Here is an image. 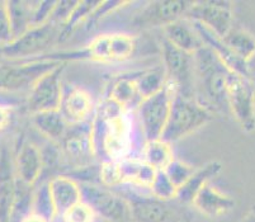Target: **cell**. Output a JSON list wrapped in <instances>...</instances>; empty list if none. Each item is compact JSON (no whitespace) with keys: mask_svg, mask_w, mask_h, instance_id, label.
Returning <instances> with one entry per match:
<instances>
[{"mask_svg":"<svg viewBox=\"0 0 255 222\" xmlns=\"http://www.w3.org/2000/svg\"><path fill=\"white\" fill-rule=\"evenodd\" d=\"M96 158L102 161H120L137 156L145 142L135 112H127L112 99L104 97L90 121Z\"/></svg>","mask_w":255,"mask_h":222,"instance_id":"obj_1","label":"cell"},{"mask_svg":"<svg viewBox=\"0 0 255 222\" xmlns=\"http://www.w3.org/2000/svg\"><path fill=\"white\" fill-rule=\"evenodd\" d=\"M194 57V99L211 113L229 112L227 79L231 71L208 47L203 46Z\"/></svg>","mask_w":255,"mask_h":222,"instance_id":"obj_2","label":"cell"},{"mask_svg":"<svg viewBox=\"0 0 255 222\" xmlns=\"http://www.w3.org/2000/svg\"><path fill=\"white\" fill-rule=\"evenodd\" d=\"M137 51V37L128 32H107L94 37L89 43L76 50L55 51L52 54L36 60L66 62L74 60L121 64L133 57Z\"/></svg>","mask_w":255,"mask_h":222,"instance_id":"obj_3","label":"cell"},{"mask_svg":"<svg viewBox=\"0 0 255 222\" xmlns=\"http://www.w3.org/2000/svg\"><path fill=\"white\" fill-rule=\"evenodd\" d=\"M62 41L61 25L48 22L31 27L22 36L1 47V52L4 61H28L55 52V47Z\"/></svg>","mask_w":255,"mask_h":222,"instance_id":"obj_4","label":"cell"},{"mask_svg":"<svg viewBox=\"0 0 255 222\" xmlns=\"http://www.w3.org/2000/svg\"><path fill=\"white\" fill-rule=\"evenodd\" d=\"M213 114L194 98L174 93L171 102L170 114L166 122L161 140L171 143L187 137L196 132L197 129L207 124L212 119Z\"/></svg>","mask_w":255,"mask_h":222,"instance_id":"obj_5","label":"cell"},{"mask_svg":"<svg viewBox=\"0 0 255 222\" xmlns=\"http://www.w3.org/2000/svg\"><path fill=\"white\" fill-rule=\"evenodd\" d=\"M174 93L173 85L166 83L165 87L143 99L136 108V121L145 141L161 138L170 114Z\"/></svg>","mask_w":255,"mask_h":222,"instance_id":"obj_6","label":"cell"},{"mask_svg":"<svg viewBox=\"0 0 255 222\" xmlns=\"http://www.w3.org/2000/svg\"><path fill=\"white\" fill-rule=\"evenodd\" d=\"M115 191L128 203L131 222H180L177 210L170 205L173 201H161L149 192L127 186Z\"/></svg>","mask_w":255,"mask_h":222,"instance_id":"obj_7","label":"cell"},{"mask_svg":"<svg viewBox=\"0 0 255 222\" xmlns=\"http://www.w3.org/2000/svg\"><path fill=\"white\" fill-rule=\"evenodd\" d=\"M227 108L245 132L255 131V84L252 78L230 73L227 79Z\"/></svg>","mask_w":255,"mask_h":222,"instance_id":"obj_8","label":"cell"},{"mask_svg":"<svg viewBox=\"0 0 255 222\" xmlns=\"http://www.w3.org/2000/svg\"><path fill=\"white\" fill-rule=\"evenodd\" d=\"M61 62L51 60L4 61L0 64V92L29 90L42 75Z\"/></svg>","mask_w":255,"mask_h":222,"instance_id":"obj_9","label":"cell"},{"mask_svg":"<svg viewBox=\"0 0 255 222\" xmlns=\"http://www.w3.org/2000/svg\"><path fill=\"white\" fill-rule=\"evenodd\" d=\"M80 187L83 201L90 206L98 219L106 222H131L128 203L115 189L99 184H80Z\"/></svg>","mask_w":255,"mask_h":222,"instance_id":"obj_10","label":"cell"},{"mask_svg":"<svg viewBox=\"0 0 255 222\" xmlns=\"http://www.w3.org/2000/svg\"><path fill=\"white\" fill-rule=\"evenodd\" d=\"M163 66L166 79L175 92L184 97L194 98V57L166 42H161Z\"/></svg>","mask_w":255,"mask_h":222,"instance_id":"obj_11","label":"cell"},{"mask_svg":"<svg viewBox=\"0 0 255 222\" xmlns=\"http://www.w3.org/2000/svg\"><path fill=\"white\" fill-rule=\"evenodd\" d=\"M193 1H147L136 11L131 19V25L136 29H152L166 27L170 23L185 18Z\"/></svg>","mask_w":255,"mask_h":222,"instance_id":"obj_12","label":"cell"},{"mask_svg":"<svg viewBox=\"0 0 255 222\" xmlns=\"http://www.w3.org/2000/svg\"><path fill=\"white\" fill-rule=\"evenodd\" d=\"M185 18L224 38L235 25L233 1H193Z\"/></svg>","mask_w":255,"mask_h":222,"instance_id":"obj_13","label":"cell"},{"mask_svg":"<svg viewBox=\"0 0 255 222\" xmlns=\"http://www.w3.org/2000/svg\"><path fill=\"white\" fill-rule=\"evenodd\" d=\"M66 62H61L59 66L42 75L28 90V97L25 99L27 110L31 114L46 111L59 110L61 101L62 74H64Z\"/></svg>","mask_w":255,"mask_h":222,"instance_id":"obj_14","label":"cell"},{"mask_svg":"<svg viewBox=\"0 0 255 222\" xmlns=\"http://www.w3.org/2000/svg\"><path fill=\"white\" fill-rule=\"evenodd\" d=\"M59 145L61 158L74 169L90 165L89 161L96 158L92 140V126L89 123L70 126Z\"/></svg>","mask_w":255,"mask_h":222,"instance_id":"obj_15","label":"cell"},{"mask_svg":"<svg viewBox=\"0 0 255 222\" xmlns=\"http://www.w3.org/2000/svg\"><path fill=\"white\" fill-rule=\"evenodd\" d=\"M96 111V103L88 90L76 85H64L59 112L69 126L89 123Z\"/></svg>","mask_w":255,"mask_h":222,"instance_id":"obj_16","label":"cell"},{"mask_svg":"<svg viewBox=\"0 0 255 222\" xmlns=\"http://www.w3.org/2000/svg\"><path fill=\"white\" fill-rule=\"evenodd\" d=\"M15 174L19 182L28 187L38 184V180L43 173L42 150L32 141L19 138L13 152Z\"/></svg>","mask_w":255,"mask_h":222,"instance_id":"obj_17","label":"cell"},{"mask_svg":"<svg viewBox=\"0 0 255 222\" xmlns=\"http://www.w3.org/2000/svg\"><path fill=\"white\" fill-rule=\"evenodd\" d=\"M17 180L13 151L8 146H3L0 149V222H10Z\"/></svg>","mask_w":255,"mask_h":222,"instance_id":"obj_18","label":"cell"},{"mask_svg":"<svg viewBox=\"0 0 255 222\" xmlns=\"http://www.w3.org/2000/svg\"><path fill=\"white\" fill-rule=\"evenodd\" d=\"M192 206L203 216L217 219L230 214V211L235 208L236 202L231 196L208 183L196 194L192 201Z\"/></svg>","mask_w":255,"mask_h":222,"instance_id":"obj_19","label":"cell"},{"mask_svg":"<svg viewBox=\"0 0 255 222\" xmlns=\"http://www.w3.org/2000/svg\"><path fill=\"white\" fill-rule=\"evenodd\" d=\"M47 183L57 219L66 210L83 201L82 187L73 178L65 174H56L51 177Z\"/></svg>","mask_w":255,"mask_h":222,"instance_id":"obj_20","label":"cell"},{"mask_svg":"<svg viewBox=\"0 0 255 222\" xmlns=\"http://www.w3.org/2000/svg\"><path fill=\"white\" fill-rule=\"evenodd\" d=\"M118 168L122 183L121 187L127 186L146 192H149L157 173V170L145 163L140 156L122 159L118 161Z\"/></svg>","mask_w":255,"mask_h":222,"instance_id":"obj_21","label":"cell"},{"mask_svg":"<svg viewBox=\"0 0 255 222\" xmlns=\"http://www.w3.org/2000/svg\"><path fill=\"white\" fill-rule=\"evenodd\" d=\"M164 40L175 48L194 55L203 47V42L198 32L194 28L193 23L187 18L170 23L163 28Z\"/></svg>","mask_w":255,"mask_h":222,"instance_id":"obj_22","label":"cell"},{"mask_svg":"<svg viewBox=\"0 0 255 222\" xmlns=\"http://www.w3.org/2000/svg\"><path fill=\"white\" fill-rule=\"evenodd\" d=\"M222 170V164L219 160H212L206 164L202 168L196 169L189 179L179 187L175 196V202L180 203L182 206L192 205V201L206 184L211 183L213 178H216Z\"/></svg>","mask_w":255,"mask_h":222,"instance_id":"obj_23","label":"cell"},{"mask_svg":"<svg viewBox=\"0 0 255 222\" xmlns=\"http://www.w3.org/2000/svg\"><path fill=\"white\" fill-rule=\"evenodd\" d=\"M106 97L112 99L127 112H135L138 104L142 102L135 82V74L115 78L108 87Z\"/></svg>","mask_w":255,"mask_h":222,"instance_id":"obj_24","label":"cell"},{"mask_svg":"<svg viewBox=\"0 0 255 222\" xmlns=\"http://www.w3.org/2000/svg\"><path fill=\"white\" fill-rule=\"evenodd\" d=\"M224 45L240 61L249 64L255 56V36L243 27L234 25L231 31L221 38Z\"/></svg>","mask_w":255,"mask_h":222,"instance_id":"obj_25","label":"cell"},{"mask_svg":"<svg viewBox=\"0 0 255 222\" xmlns=\"http://www.w3.org/2000/svg\"><path fill=\"white\" fill-rule=\"evenodd\" d=\"M32 123L46 138L55 143L61 142L69 129V124L62 118L59 110L46 111L31 114Z\"/></svg>","mask_w":255,"mask_h":222,"instance_id":"obj_26","label":"cell"},{"mask_svg":"<svg viewBox=\"0 0 255 222\" xmlns=\"http://www.w3.org/2000/svg\"><path fill=\"white\" fill-rule=\"evenodd\" d=\"M140 158L155 170L160 172L164 170L175 159V156L173 152V145L161 138H157L143 142Z\"/></svg>","mask_w":255,"mask_h":222,"instance_id":"obj_27","label":"cell"},{"mask_svg":"<svg viewBox=\"0 0 255 222\" xmlns=\"http://www.w3.org/2000/svg\"><path fill=\"white\" fill-rule=\"evenodd\" d=\"M10 18L13 40L28 31L33 22V10L36 1H6Z\"/></svg>","mask_w":255,"mask_h":222,"instance_id":"obj_28","label":"cell"},{"mask_svg":"<svg viewBox=\"0 0 255 222\" xmlns=\"http://www.w3.org/2000/svg\"><path fill=\"white\" fill-rule=\"evenodd\" d=\"M133 74H135V82L142 101L147 97L155 94L156 92H159L168 83L165 69H164L163 65L137 71V73Z\"/></svg>","mask_w":255,"mask_h":222,"instance_id":"obj_29","label":"cell"},{"mask_svg":"<svg viewBox=\"0 0 255 222\" xmlns=\"http://www.w3.org/2000/svg\"><path fill=\"white\" fill-rule=\"evenodd\" d=\"M31 211L37 215H41L45 219L50 221L57 220L56 211L53 207L52 198H51L50 189H48L47 180L42 184H36L33 188V194H32V206Z\"/></svg>","mask_w":255,"mask_h":222,"instance_id":"obj_30","label":"cell"},{"mask_svg":"<svg viewBox=\"0 0 255 222\" xmlns=\"http://www.w3.org/2000/svg\"><path fill=\"white\" fill-rule=\"evenodd\" d=\"M101 1H76V5L71 13L66 24L62 27V38L64 41L71 34V32L83 23H88L93 13L97 10Z\"/></svg>","mask_w":255,"mask_h":222,"instance_id":"obj_31","label":"cell"},{"mask_svg":"<svg viewBox=\"0 0 255 222\" xmlns=\"http://www.w3.org/2000/svg\"><path fill=\"white\" fill-rule=\"evenodd\" d=\"M177 191V187L170 182V179L166 177L165 173L163 170H160L155 175V179L152 182L151 187H150L149 193L152 194L154 197L159 198V200L170 202V201L175 200Z\"/></svg>","mask_w":255,"mask_h":222,"instance_id":"obj_32","label":"cell"},{"mask_svg":"<svg viewBox=\"0 0 255 222\" xmlns=\"http://www.w3.org/2000/svg\"><path fill=\"white\" fill-rule=\"evenodd\" d=\"M194 170H196V169L192 165H189L188 163H185V161L179 160V159H174V160L164 169L163 172L165 173L166 177L170 179V182L173 183L174 186L177 187L178 189L189 179V177L193 174Z\"/></svg>","mask_w":255,"mask_h":222,"instance_id":"obj_33","label":"cell"},{"mask_svg":"<svg viewBox=\"0 0 255 222\" xmlns=\"http://www.w3.org/2000/svg\"><path fill=\"white\" fill-rule=\"evenodd\" d=\"M57 220H60V222H97L98 217L89 205L80 201L66 210Z\"/></svg>","mask_w":255,"mask_h":222,"instance_id":"obj_34","label":"cell"},{"mask_svg":"<svg viewBox=\"0 0 255 222\" xmlns=\"http://www.w3.org/2000/svg\"><path fill=\"white\" fill-rule=\"evenodd\" d=\"M13 41L10 18H9L8 4L0 1V47H4Z\"/></svg>","mask_w":255,"mask_h":222,"instance_id":"obj_35","label":"cell"},{"mask_svg":"<svg viewBox=\"0 0 255 222\" xmlns=\"http://www.w3.org/2000/svg\"><path fill=\"white\" fill-rule=\"evenodd\" d=\"M75 5L76 1H56L50 22L64 27L69 20V18H70Z\"/></svg>","mask_w":255,"mask_h":222,"instance_id":"obj_36","label":"cell"},{"mask_svg":"<svg viewBox=\"0 0 255 222\" xmlns=\"http://www.w3.org/2000/svg\"><path fill=\"white\" fill-rule=\"evenodd\" d=\"M55 4H56V1H36V5H34L33 10L32 27L42 25L50 22L53 8H55Z\"/></svg>","mask_w":255,"mask_h":222,"instance_id":"obj_37","label":"cell"},{"mask_svg":"<svg viewBox=\"0 0 255 222\" xmlns=\"http://www.w3.org/2000/svg\"><path fill=\"white\" fill-rule=\"evenodd\" d=\"M13 119V111L10 106L5 104L4 102H0V133L6 131L9 128Z\"/></svg>","mask_w":255,"mask_h":222,"instance_id":"obj_38","label":"cell"},{"mask_svg":"<svg viewBox=\"0 0 255 222\" xmlns=\"http://www.w3.org/2000/svg\"><path fill=\"white\" fill-rule=\"evenodd\" d=\"M18 222H52V221L45 219V217L41 216V215H37L34 214V212L29 211L28 214H25Z\"/></svg>","mask_w":255,"mask_h":222,"instance_id":"obj_39","label":"cell"},{"mask_svg":"<svg viewBox=\"0 0 255 222\" xmlns=\"http://www.w3.org/2000/svg\"><path fill=\"white\" fill-rule=\"evenodd\" d=\"M239 222H255V205L248 210L247 214L241 217V220Z\"/></svg>","mask_w":255,"mask_h":222,"instance_id":"obj_40","label":"cell"},{"mask_svg":"<svg viewBox=\"0 0 255 222\" xmlns=\"http://www.w3.org/2000/svg\"><path fill=\"white\" fill-rule=\"evenodd\" d=\"M248 70H249V76L254 80L255 79V56L254 59L248 64Z\"/></svg>","mask_w":255,"mask_h":222,"instance_id":"obj_41","label":"cell"},{"mask_svg":"<svg viewBox=\"0 0 255 222\" xmlns=\"http://www.w3.org/2000/svg\"><path fill=\"white\" fill-rule=\"evenodd\" d=\"M4 62V57H3V52H1V47H0V64Z\"/></svg>","mask_w":255,"mask_h":222,"instance_id":"obj_42","label":"cell"}]
</instances>
